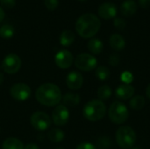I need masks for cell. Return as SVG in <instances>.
<instances>
[{"instance_id": "32", "label": "cell", "mask_w": 150, "mask_h": 149, "mask_svg": "<svg viewBox=\"0 0 150 149\" xmlns=\"http://www.w3.org/2000/svg\"><path fill=\"white\" fill-rule=\"evenodd\" d=\"M76 149H97V148L90 142H83L79 144Z\"/></svg>"}, {"instance_id": "27", "label": "cell", "mask_w": 150, "mask_h": 149, "mask_svg": "<svg viewBox=\"0 0 150 149\" xmlns=\"http://www.w3.org/2000/svg\"><path fill=\"white\" fill-rule=\"evenodd\" d=\"M113 25H114L115 28H117L118 30H123L127 26V22H126V20L124 18L118 17V18H114Z\"/></svg>"}, {"instance_id": "36", "label": "cell", "mask_w": 150, "mask_h": 149, "mask_svg": "<svg viewBox=\"0 0 150 149\" xmlns=\"http://www.w3.org/2000/svg\"><path fill=\"white\" fill-rule=\"evenodd\" d=\"M146 95H147L148 98H149L150 99V83L148 85V87H147V89H146Z\"/></svg>"}, {"instance_id": "22", "label": "cell", "mask_w": 150, "mask_h": 149, "mask_svg": "<svg viewBox=\"0 0 150 149\" xmlns=\"http://www.w3.org/2000/svg\"><path fill=\"white\" fill-rule=\"evenodd\" d=\"M47 137H48L50 141L56 143V142L62 141V140L64 139L65 135H64V132L62 131L61 129H59V128H53V129H51L48 132Z\"/></svg>"}, {"instance_id": "19", "label": "cell", "mask_w": 150, "mask_h": 149, "mask_svg": "<svg viewBox=\"0 0 150 149\" xmlns=\"http://www.w3.org/2000/svg\"><path fill=\"white\" fill-rule=\"evenodd\" d=\"M23 143L16 138L10 137L4 140L2 145V149H24Z\"/></svg>"}, {"instance_id": "20", "label": "cell", "mask_w": 150, "mask_h": 149, "mask_svg": "<svg viewBox=\"0 0 150 149\" xmlns=\"http://www.w3.org/2000/svg\"><path fill=\"white\" fill-rule=\"evenodd\" d=\"M75 34L70 30H64L60 36V43L63 47H69L75 41Z\"/></svg>"}, {"instance_id": "23", "label": "cell", "mask_w": 150, "mask_h": 149, "mask_svg": "<svg viewBox=\"0 0 150 149\" xmlns=\"http://www.w3.org/2000/svg\"><path fill=\"white\" fill-rule=\"evenodd\" d=\"M112 94V89L108 85H102L98 90V97L101 101L108 100Z\"/></svg>"}, {"instance_id": "35", "label": "cell", "mask_w": 150, "mask_h": 149, "mask_svg": "<svg viewBox=\"0 0 150 149\" xmlns=\"http://www.w3.org/2000/svg\"><path fill=\"white\" fill-rule=\"evenodd\" d=\"M4 16H5V13H4V11L0 7V22H2L4 18Z\"/></svg>"}, {"instance_id": "14", "label": "cell", "mask_w": 150, "mask_h": 149, "mask_svg": "<svg viewBox=\"0 0 150 149\" xmlns=\"http://www.w3.org/2000/svg\"><path fill=\"white\" fill-rule=\"evenodd\" d=\"M134 92H135V89L131 84L122 83L120 86H118L117 89L115 90V96L118 99L127 100V99H131L134 97Z\"/></svg>"}, {"instance_id": "30", "label": "cell", "mask_w": 150, "mask_h": 149, "mask_svg": "<svg viewBox=\"0 0 150 149\" xmlns=\"http://www.w3.org/2000/svg\"><path fill=\"white\" fill-rule=\"evenodd\" d=\"M120 61V57L118 54H112L108 59V62L112 66H118Z\"/></svg>"}, {"instance_id": "16", "label": "cell", "mask_w": 150, "mask_h": 149, "mask_svg": "<svg viewBox=\"0 0 150 149\" xmlns=\"http://www.w3.org/2000/svg\"><path fill=\"white\" fill-rule=\"evenodd\" d=\"M109 44L113 50L121 51L126 47V40L122 35L119 33H113L109 39Z\"/></svg>"}, {"instance_id": "21", "label": "cell", "mask_w": 150, "mask_h": 149, "mask_svg": "<svg viewBox=\"0 0 150 149\" xmlns=\"http://www.w3.org/2000/svg\"><path fill=\"white\" fill-rule=\"evenodd\" d=\"M145 105V98L141 95H137L133 97L129 101V106L131 109L134 111L142 110Z\"/></svg>"}, {"instance_id": "28", "label": "cell", "mask_w": 150, "mask_h": 149, "mask_svg": "<svg viewBox=\"0 0 150 149\" xmlns=\"http://www.w3.org/2000/svg\"><path fill=\"white\" fill-rule=\"evenodd\" d=\"M121 81L123 82V83L126 84H130L133 80H134V76L131 72L129 71H125L121 74Z\"/></svg>"}, {"instance_id": "1", "label": "cell", "mask_w": 150, "mask_h": 149, "mask_svg": "<svg viewBox=\"0 0 150 149\" xmlns=\"http://www.w3.org/2000/svg\"><path fill=\"white\" fill-rule=\"evenodd\" d=\"M101 27L100 19L92 13L81 15L76 22V31L84 39H90L95 36Z\"/></svg>"}, {"instance_id": "13", "label": "cell", "mask_w": 150, "mask_h": 149, "mask_svg": "<svg viewBox=\"0 0 150 149\" xmlns=\"http://www.w3.org/2000/svg\"><path fill=\"white\" fill-rule=\"evenodd\" d=\"M83 83V78L81 73L77 71H71L66 77V84L69 89L72 90H79Z\"/></svg>"}, {"instance_id": "40", "label": "cell", "mask_w": 150, "mask_h": 149, "mask_svg": "<svg viewBox=\"0 0 150 149\" xmlns=\"http://www.w3.org/2000/svg\"><path fill=\"white\" fill-rule=\"evenodd\" d=\"M78 1H85V0H78Z\"/></svg>"}, {"instance_id": "26", "label": "cell", "mask_w": 150, "mask_h": 149, "mask_svg": "<svg viewBox=\"0 0 150 149\" xmlns=\"http://www.w3.org/2000/svg\"><path fill=\"white\" fill-rule=\"evenodd\" d=\"M112 146V140L107 136H102L98 140V148L99 149H110Z\"/></svg>"}, {"instance_id": "12", "label": "cell", "mask_w": 150, "mask_h": 149, "mask_svg": "<svg viewBox=\"0 0 150 149\" xmlns=\"http://www.w3.org/2000/svg\"><path fill=\"white\" fill-rule=\"evenodd\" d=\"M98 12L101 18L109 20V19L116 18V15L118 13V9H117V6L113 3L106 2V3L102 4L98 7Z\"/></svg>"}, {"instance_id": "17", "label": "cell", "mask_w": 150, "mask_h": 149, "mask_svg": "<svg viewBox=\"0 0 150 149\" xmlns=\"http://www.w3.org/2000/svg\"><path fill=\"white\" fill-rule=\"evenodd\" d=\"M63 101V105L68 107H75L80 103V96L77 93L68 92L62 98Z\"/></svg>"}, {"instance_id": "11", "label": "cell", "mask_w": 150, "mask_h": 149, "mask_svg": "<svg viewBox=\"0 0 150 149\" xmlns=\"http://www.w3.org/2000/svg\"><path fill=\"white\" fill-rule=\"evenodd\" d=\"M73 55L69 50H60L54 56L55 64L62 69L69 68L73 63Z\"/></svg>"}, {"instance_id": "31", "label": "cell", "mask_w": 150, "mask_h": 149, "mask_svg": "<svg viewBox=\"0 0 150 149\" xmlns=\"http://www.w3.org/2000/svg\"><path fill=\"white\" fill-rule=\"evenodd\" d=\"M1 5L5 9H11L15 6V0H0Z\"/></svg>"}, {"instance_id": "2", "label": "cell", "mask_w": 150, "mask_h": 149, "mask_svg": "<svg viewBox=\"0 0 150 149\" xmlns=\"http://www.w3.org/2000/svg\"><path fill=\"white\" fill-rule=\"evenodd\" d=\"M35 97L40 104L45 106H54L61 102L62 95L57 85L47 83L37 89Z\"/></svg>"}, {"instance_id": "39", "label": "cell", "mask_w": 150, "mask_h": 149, "mask_svg": "<svg viewBox=\"0 0 150 149\" xmlns=\"http://www.w3.org/2000/svg\"><path fill=\"white\" fill-rule=\"evenodd\" d=\"M56 149H63V148H56Z\"/></svg>"}, {"instance_id": "24", "label": "cell", "mask_w": 150, "mask_h": 149, "mask_svg": "<svg viewBox=\"0 0 150 149\" xmlns=\"http://www.w3.org/2000/svg\"><path fill=\"white\" fill-rule=\"evenodd\" d=\"M14 32V27L10 24H4L0 27V37L3 39H11Z\"/></svg>"}, {"instance_id": "7", "label": "cell", "mask_w": 150, "mask_h": 149, "mask_svg": "<svg viewBox=\"0 0 150 149\" xmlns=\"http://www.w3.org/2000/svg\"><path fill=\"white\" fill-rule=\"evenodd\" d=\"M21 59L15 54H10L4 57L2 62V68L7 74H16L21 68Z\"/></svg>"}, {"instance_id": "3", "label": "cell", "mask_w": 150, "mask_h": 149, "mask_svg": "<svg viewBox=\"0 0 150 149\" xmlns=\"http://www.w3.org/2000/svg\"><path fill=\"white\" fill-rule=\"evenodd\" d=\"M106 113V106L105 103L99 99H93L89 101L83 109L84 118L91 122L101 120Z\"/></svg>"}, {"instance_id": "34", "label": "cell", "mask_w": 150, "mask_h": 149, "mask_svg": "<svg viewBox=\"0 0 150 149\" xmlns=\"http://www.w3.org/2000/svg\"><path fill=\"white\" fill-rule=\"evenodd\" d=\"M24 149H40V148L34 143H29L26 146H25Z\"/></svg>"}, {"instance_id": "6", "label": "cell", "mask_w": 150, "mask_h": 149, "mask_svg": "<svg viewBox=\"0 0 150 149\" xmlns=\"http://www.w3.org/2000/svg\"><path fill=\"white\" fill-rule=\"evenodd\" d=\"M97 64H98L97 59L93 55L90 54H86V53L78 54L75 59L76 67L79 70L84 71V72H89V71L95 69V68L97 67Z\"/></svg>"}, {"instance_id": "15", "label": "cell", "mask_w": 150, "mask_h": 149, "mask_svg": "<svg viewBox=\"0 0 150 149\" xmlns=\"http://www.w3.org/2000/svg\"><path fill=\"white\" fill-rule=\"evenodd\" d=\"M138 5L134 0H126L120 5V12L125 17H130L136 13Z\"/></svg>"}, {"instance_id": "29", "label": "cell", "mask_w": 150, "mask_h": 149, "mask_svg": "<svg viewBox=\"0 0 150 149\" xmlns=\"http://www.w3.org/2000/svg\"><path fill=\"white\" fill-rule=\"evenodd\" d=\"M44 4L49 11H54L58 7L59 0H44Z\"/></svg>"}, {"instance_id": "10", "label": "cell", "mask_w": 150, "mask_h": 149, "mask_svg": "<svg viewBox=\"0 0 150 149\" xmlns=\"http://www.w3.org/2000/svg\"><path fill=\"white\" fill-rule=\"evenodd\" d=\"M69 119V109L63 105H57L52 112V120L54 125L58 126H64Z\"/></svg>"}, {"instance_id": "33", "label": "cell", "mask_w": 150, "mask_h": 149, "mask_svg": "<svg viewBox=\"0 0 150 149\" xmlns=\"http://www.w3.org/2000/svg\"><path fill=\"white\" fill-rule=\"evenodd\" d=\"M139 4L143 9H149L150 0H139Z\"/></svg>"}, {"instance_id": "38", "label": "cell", "mask_w": 150, "mask_h": 149, "mask_svg": "<svg viewBox=\"0 0 150 149\" xmlns=\"http://www.w3.org/2000/svg\"><path fill=\"white\" fill-rule=\"evenodd\" d=\"M130 149H140L139 148H130Z\"/></svg>"}, {"instance_id": "8", "label": "cell", "mask_w": 150, "mask_h": 149, "mask_svg": "<svg viewBox=\"0 0 150 149\" xmlns=\"http://www.w3.org/2000/svg\"><path fill=\"white\" fill-rule=\"evenodd\" d=\"M30 121L33 127L38 131H45L51 125V119L49 116L43 112H34L31 116Z\"/></svg>"}, {"instance_id": "4", "label": "cell", "mask_w": 150, "mask_h": 149, "mask_svg": "<svg viewBox=\"0 0 150 149\" xmlns=\"http://www.w3.org/2000/svg\"><path fill=\"white\" fill-rule=\"evenodd\" d=\"M136 140V133L130 126H121L116 132V141L121 148L130 149L134 148Z\"/></svg>"}, {"instance_id": "5", "label": "cell", "mask_w": 150, "mask_h": 149, "mask_svg": "<svg viewBox=\"0 0 150 149\" xmlns=\"http://www.w3.org/2000/svg\"><path fill=\"white\" fill-rule=\"evenodd\" d=\"M108 114L110 120L116 125H121L125 123L129 117L127 107L120 101H114L111 105Z\"/></svg>"}, {"instance_id": "9", "label": "cell", "mask_w": 150, "mask_h": 149, "mask_svg": "<svg viewBox=\"0 0 150 149\" xmlns=\"http://www.w3.org/2000/svg\"><path fill=\"white\" fill-rule=\"evenodd\" d=\"M10 93L13 99L17 101H25L31 96V89L25 83H18L11 87Z\"/></svg>"}, {"instance_id": "18", "label": "cell", "mask_w": 150, "mask_h": 149, "mask_svg": "<svg viewBox=\"0 0 150 149\" xmlns=\"http://www.w3.org/2000/svg\"><path fill=\"white\" fill-rule=\"evenodd\" d=\"M87 47L89 51L93 54H100L104 48L103 42L97 38H92L89 40L87 44Z\"/></svg>"}, {"instance_id": "25", "label": "cell", "mask_w": 150, "mask_h": 149, "mask_svg": "<svg viewBox=\"0 0 150 149\" xmlns=\"http://www.w3.org/2000/svg\"><path fill=\"white\" fill-rule=\"evenodd\" d=\"M96 77L100 81H105L110 76V70L105 66H99L96 68L95 71Z\"/></svg>"}, {"instance_id": "37", "label": "cell", "mask_w": 150, "mask_h": 149, "mask_svg": "<svg viewBox=\"0 0 150 149\" xmlns=\"http://www.w3.org/2000/svg\"><path fill=\"white\" fill-rule=\"evenodd\" d=\"M3 81H4V75L0 72V85L2 84Z\"/></svg>"}]
</instances>
